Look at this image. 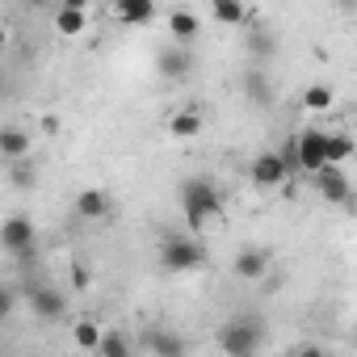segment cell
Returning a JSON list of instances; mask_svg holds the SVG:
<instances>
[{"label": "cell", "mask_w": 357, "mask_h": 357, "mask_svg": "<svg viewBox=\"0 0 357 357\" xmlns=\"http://www.w3.org/2000/svg\"><path fill=\"white\" fill-rule=\"evenodd\" d=\"M181 215H185L190 231H202L211 219L223 215V190L211 181V176H190L181 185Z\"/></svg>", "instance_id": "1"}, {"label": "cell", "mask_w": 357, "mask_h": 357, "mask_svg": "<svg viewBox=\"0 0 357 357\" xmlns=\"http://www.w3.org/2000/svg\"><path fill=\"white\" fill-rule=\"evenodd\" d=\"M215 344L223 349V357H261L265 324H261V319H252V315H236V319L219 324Z\"/></svg>", "instance_id": "2"}, {"label": "cell", "mask_w": 357, "mask_h": 357, "mask_svg": "<svg viewBox=\"0 0 357 357\" xmlns=\"http://www.w3.org/2000/svg\"><path fill=\"white\" fill-rule=\"evenodd\" d=\"M206 265V248L194 236H164L160 240V269L164 273H194Z\"/></svg>", "instance_id": "3"}, {"label": "cell", "mask_w": 357, "mask_h": 357, "mask_svg": "<svg viewBox=\"0 0 357 357\" xmlns=\"http://www.w3.org/2000/svg\"><path fill=\"white\" fill-rule=\"evenodd\" d=\"M17 294L26 298L30 315H34V319H43V324H55V319H63V311H68V298H63V290H55V286L26 282Z\"/></svg>", "instance_id": "4"}, {"label": "cell", "mask_w": 357, "mask_h": 357, "mask_svg": "<svg viewBox=\"0 0 357 357\" xmlns=\"http://www.w3.org/2000/svg\"><path fill=\"white\" fill-rule=\"evenodd\" d=\"M30 244H38V227H34V219L30 215H9L5 223H0V248H5L9 257H17V252H26Z\"/></svg>", "instance_id": "5"}, {"label": "cell", "mask_w": 357, "mask_h": 357, "mask_svg": "<svg viewBox=\"0 0 357 357\" xmlns=\"http://www.w3.org/2000/svg\"><path fill=\"white\" fill-rule=\"evenodd\" d=\"M294 151H298V172H319L324 168V130L319 126H303L294 135Z\"/></svg>", "instance_id": "6"}, {"label": "cell", "mask_w": 357, "mask_h": 357, "mask_svg": "<svg viewBox=\"0 0 357 357\" xmlns=\"http://www.w3.org/2000/svg\"><path fill=\"white\" fill-rule=\"evenodd\" d=\"M198 34H202V17H198L194 9H172V13H168V47L194 51Z\"/></svg>", "instance_id": "7"}, {"label": "cell", "mask_w": 357, "mask_h": 357, "mask_svg": "<svg viewBox=\"0 0 357 357\" xmlns=\"http://www.w3.org/2000/svg\"><path fill=\"white\" fill-rule=\"evenodd\" d=\"M194 51H185V47H160L155 51V72L164 76V80H185V76H194Z\"/></svg>", "instance_id": "8"}, {"label": "cell", "mask_w": 357, "mask_h": 357, "mask_svg": "<svg viewBox=\"0 0 357 357\" xmlns=\"http://www.w3.org/2000/svg\"><path fill=\"white\" fill-rule=\"evenodd\" d=\"M231 273L240 278V282H265V273H269V252L265 248H257V244H244L240 252H236V261H231Z\"/></svg>", "instance_id": "9"}, {"label": "cell", "mask_w": 357, "mask_h": 357, "mask_svg": "<svg viewBox=\"0 0 357 357\" xmlns=\"http://www.w3.org/2000/svg\"><path fill=\"white\" fill-rule=\"evenodd\" d=\"M248 176H252V185H257V190H282V185L290 181L286 168H282V160H278L273 151H257V160H252Z\"/></svg>", "instance_id": "10"}, {"label": "cell", "mask_w": 357, "mask_h": 357, "mask_svg": "<svg viewBox=\"0 0 357 357\" xmlns=\"http://www.w3.org/2000/svg\"><path fill=\"white\" fill-rule=\"evenodd\" d=\"M315 190L324 194V202H336V206H349V198H353V185H349L344 168H328V164L315 172Z\"/></svg>", "instance_id": "11"}, {"label": "cell", "mask_w": 357, "mask_h": 357, "mask_svg": "<svg viewBox=\"0 0 357 357\" xmlns=\"http://www.w3.org/2000/svg\"><path fill=\"white\" fill-rule=\"evenodd\" d=\"M143 344H147L151 357H185L190 353V340L181 332H172V328H151L143 336Z\"/></svg>", "instance_id": "12"}, {"label": "cell", "mask_w": 357, "mask_h": 357, "mask_svg": "<svg viewBox=\"0 0 357 357\" xmlns=\"http://www.w3.org/2000/svg\"><path fill=\"white\" fill-rule=\"evenodd\" d=\"M89 30V5L84 0H63L55 9V34L72 38V34H84Z\"/></svg>", "instance_id": "13"}, {"label": "cell", "mask_w": 357, "mask_h": 357, "mask_svg": "<svg viewBox=\"0 0 357 357\" xmlns=\"http://www.w3.org/2000/svg\"><path fill=\"white\" fill-rule=\"evenodd\" d=\"M30 130L26 126H0V160H9V164H17V160H30Z\"/></svg>", "instance_id": "14"}, {"label": "cell", "mask_w": 357, "mask_h": 357, "mask_svg": "<svg viewBox=\"0 0 357 357\" xmlns=\"http://www.w3.org/2000/svg\"><path fill=\"white\" fill-rule=\"evenodd\" d=\"M240 89H244V97L252 101V105H273V84H269V72L265 68H244L240 72Z\"/></svg>", "instance_id": "15"}, {"label": "cell", "mask_w": 357, "mask_h": 357, "mask_svg": "<svg viewBox=\"0 0 357 357\" xmlns=\"http://www.w3.org/2000/svg\"><path fill=\"white\" fill-rule=\"evenodd\" d=\"M114 17H118L122 26L143 30V26L155 22V0H118V5H114Z\"/></svg>", "instance_id": "16"}, {"label": "cell", "mask_w": 357, "mask_h": 357, "mask_svg": "<svg viewBox=\"0 0 357 357\" xmlns=\"http://www.w3.org/2000/svg\"><path fill=\"white\" fill-rule=\"evenodd\" d=\"M244 51H248V59H252V68H265L273 55H278V38L269 34V30H252V34H244Z\"/></svg>", "instance_id": "17"}, {"label": "cell", "mask_w": 357, "mask_h": 357, "mask_svg": "<svg viewBox=\"0 0 357 357\" xmlns=\"http://www.w3.org/2000/svg\"><path fill=\"white\" fill-rule=\"evenodd\" d=\"M353 160V139L344 130H324V164L328 168H344Z\"/></svg>", "instance_id": "18"}, {"label": "cell", "mask_w": 357, "mask_h": 357, "mask_svg": "<svg viewBox=\"0 0 357 357\" xmlns=\"http://www.w3.org/2000/svg\"><path fill=\"white\" fill-rule=\"evenodd\" d=\"M109 206H114V202H109L105 190H80V194H76V215H80V219H105Z\"/></svg>", "instance_id": "19"}, {"label": "cell", "mask_w": 357, "mask_h": 357, "mask_svg": "<svg viewBox=\"0 0 357 357\" xmlns=\"http://www.w3.org/2000/svg\"><path fill=\"white\" fill-rule=\"evenodd\" d=\"M211 17H215L219 26H248V22H252V13L240 5V0H215V5H211Z\"/></svg>", "instance_id": "20"}, {"label": "cell", "mask_w": 357, "mask_h": 357, "mask_svg": "<svg viewBox=\"0 0 357 357\" xmlns=\"http://www.w3.org/2000/svg\"><path fill=\"white\" fill-rule=\"evenodd\" d=\"M168 135H176V139H194V135H202V114H198V109H176L172 122H168Z\"/></svg>", "instance_id": "21"}, {"label": "cell", "mask_w": 357, "mask_h": 357, "mask_svg": "<svg viewBox=\"0 0 357 357\" xmlns=\"http://www.w3.org/2000/svg\"><path fill=\"white\" fill-rule=\"evenodd\" d=\"M97 357H130V336L122 328H105L101 344H97Z\"/></svg>", "instance_id": "22"}, {"label": "cell", "mask_w": 357, "mask_h": 357, "mask_svg": "<svg viewBox=\"0 0 357 357\" xmlns=\"http://www.w3.org/2000/svg\"><path fill=\"white\" fill-rule=\"evenodd\" d=\"M101 324L97 319H76V328H72V340H76V349H84V353H97V344H101Z\"/></svg>", "instance_id": "23"}, {"label": "cell", "mask_w": 357, "mask_h": 357, "mask_svg": "<svg viewBox=\"0 0 357 357\" xmlns=\"http://www.w3.org/2000/svg\"><path fill=\"white\" fill-rule=\"evenodd\" d=\"M332 101H336V89H332V84H307V89H303V105H307L311 114L332 109Z\"/></svg>", "instance_id": "24"}, {"label": "cell", "mask_w": 357, "mask_h": 357, "mask_svg": "<svg viewBox=\"0 0 357 357\" xmlns=\"http://www.w3.org/2000/svg\"><path fill=\"white\" fill-rule=\"evenodd\" d=\"M9 185H13V190H34V185H38V168H34L30 160H17V164L9 168Z\"/></svg>", "instance_id": "25"}, {"label": "cell", "mask_w": 357, "mask_h": 357, "mask_svg": "<svg viewBox=\"0 0 357 357\" xmlns=\"http://www.w3.org/2000/svg\"><path fill=\"white\" fill-rule=\"evenodd\" d=\"M273 155L282 160L286 176H294V172H298V151H294V135H286V139H282V147H273Z\"/></svg>", "instance_id": "26"}, {"label": "cell", "mask_w": 357, "mask_h": 357, "mask_svg": "<svg viewBox=\"0 0 357 357\" xmlns=\"http://www.w3.org/2000/svg\"><path fill=\"white\" fill-rule=\"evenodd\" d=\"M22 303V294H17V286L13 282H0V324H5L9 315H13V307Z\"/></svg>", "instance_id": "27"}, {"label": "cell", "mask_w": 357, "mask_h": 357, "mask_svg": "<svg viewBox=\"0 0 357 357\" xmlns=\"http://www.w3.org/2000/svg\"><path fill=\"white\" fill-rule=\"evenodd\" d=\"M89 286H93V269H89L84 261H72V290H76V294H84Z\"/></svg>", "instance_id": "28"}, {"label": "cell", "mask_w": 357, "mask_h": 357, "mask_svg": "<svg viewBox=\"0 0 357 357\" xmlns=\"http://www.w3.org/2000/svg\"><path fill=\"white\" fill-rule=\"evenodd\" d=\"M298 357H332L324 344H307V349H298Z\"/></svg>", "instance_id": "29"}, {"label": "cell", "mask_w": 357, "mask_h": 357, "mask_svg": "<svg viewBox=\"0 0 357 357\" xmlns=\"http://www.w3.org/2000/svg\"><path fill=\"white\" fill-rule=\"evenodd\" d=\"M43 130H47V135H59V118H55V114H47V118H43Z\"/></svg>", "instance_id": "30"}, {"label": "cell", "mask_w": 357, "mask_h": 357, "mask_svg": "<svg viewBox=\"0 0 357 357\" xmlns=\"http://www.w3.org/2000/svg\"><path fill=\"white\" fill-rule=\"evenodd\" d=\"M9 47V26H0V51Z\"/></svg>", "instance_id": "31"}, {"label": "cell", "mask_w": 357, "mask_h": 357, "mask_svg": "<svg viewBox=\"0 0 357 357\" xmlns=\"http://www.w3.org/2000/svg\"><path fill=\"white\" fill-rule=\"evenodd\" d=\"M0 93H5V68H0Z\"/></svg>", "instance_id": "32"}]
</instances>
